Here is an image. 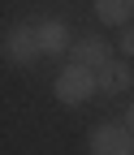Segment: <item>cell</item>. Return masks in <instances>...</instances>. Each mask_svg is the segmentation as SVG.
I'll return each mask as SVG.
<instances>
[{
  "instance_id": "cell-1",
  "label": "cell",
  "mask_w": 134,
  "mask_h": 155,
  "mask_svg": "<svg viewBox=\"0 0 134 155\" xmlns=\"http://www.w3.org/2000/svg\"><path fill=\"white\" fill-rule=\"evenodd\" d=\"M100 91V78H95V69H87V65H65L61 73H56V82H52V95L61 104H69V108H78V104H87L91 95Z\"/></svg>"
},
{
  "instance_id": "cell-2",
  "label": "cell",
  "mask_w": 134,
  "mask_h": 155,
  "mask_svg": "<svg viewBox=\"0 0 134 155\" xmlns=\"http://www.w3.org/2000/svg\"><path fill=\"white\" fill-rule=\"evenodd\" d=\"M91 155H134V134L125 121H104L87 134Z\"/></svg>"
},
{
  "instance_id": "cell-3",
  "label": "cell",
  "mask_w": 134,
  "mask_h": 155,
  "mask_svg": "<svg viewBox=\"0 0 134 155\" xmlns=\"http://www.w3.org/2000/svg\"><path fill=\"white\" fill-rule=\"evenodd\" d=\"M39 56H43V48H39V30L26 26V22L9 26V35H5V61H9V65L26 69V65L39 61Z\"/></svg>"
},
{
  "instance_id": "cell-4",
  "label": "cell",
  "mask_w": 134,
  "mask_h": 155,
  "mask_svg": "<svg viewBox=\"0 0 134 155\" xmlns=\"http://www.w3.org/2000/svg\"><path fill=\"white\" fill-rule=\"evenodd\" d=\"M35 30H39L43 56H65L74 48V35H69V26L61 22V17H43V22H35Z\"/></svg>"
},
{
  "instance_id": "cell-5",
  "label": "cell",
  "mask_w": 134,
  "mask_h": 155,
  "mask_svg": "<svg viewBox=\"0 0 134 155\" xmlns=\"http://www.w3.org/2000/svg\"><path fill=\"white\" fill-rule=\"evenodd\" d=\"M69 61L74 65H87V69H95L100 73L112 56H108V39H100V35H87V39H74V48H69Z\"/></svg>"
},
{
  "instance_id": "cell-6",
  "label": "cell",
  "mask_w": 134,
  "mask_h": 155,
  "mask_svg": "<svg viewBox=\"0 0 134 155\" xmlns=\"http://www.w3.org/2000/svg\"><path fill=\"white\" fill-rule=\"evenodd\" d=\"M95 78H100V95H125L134 86V69H130L125 56H121V61H108Z\"/></svg>"
},
{
  "instance_id": "cell-7",
  "label": "cell",
  "mask_w": 134,
  "mask_h": 155,
  "mask_svg": "<svg viewBox=\"0 0 134 155\" xmlns=\"http://www.w3.org/2000/svg\"><path fill=\"white\" fill-rule=\"evenodd\" d=\"M95 17H100L104 26H130L134 0H95Z\"/></svg>"
},
{
  "instance_id": "cell-8",
  "label": "cell",
  "mask_w": 134,
  "mask_h": 155,
  "mask_svg": "<svg viewBox=\"0 0 134 155\" xmlns=\"http://www.w3.org/2000/svg\"><path fill=\"white\" fill-rule=\"evenodd\" d=\"M117 48H121V56H125V61H134V26H121Z\"/></svg>"
},
{
  "instance_id": "cell-9",
  "label": "cell",
  "mask_w": 134,
  "mask_h": 155,
  "mask_svg": "<svg viewBox=\"0 0 134 155\" xmlns=\"http://www.w3.org/2000/svg\"><path fill=\"white\" fill-rule=\"evenodd\" d=\"M125 125H130V134H134V99H130V108H125Z\"/></svg>"
}]
</instances>
